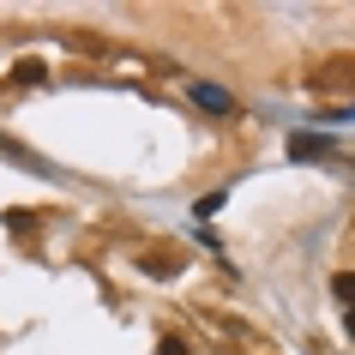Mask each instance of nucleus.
I'll use <instances>...</instances> for the list:
<instances>
[{"mask_svg":"<svg viewBox=\"0 0 355 355\" xmlns=\"http://www.w3.org/2000/svg\"><path fill=\"white\" fill-rule=\"evenodd\" d=\"M331 132H289V163H319V157H331Z\"/></svg>","mask_w":355,"mask_h":355,"instance_id":"f03ea898","label":"nucleus"},{"mask_svg":"<svg viewBox=\"0 0 355 355\" xmlns=\"http://www.w3.org/2000/svg\"><path fill=\"white\" fill-rule=\"evenodd\" d=\"M187 96H193L205 114H217V121H235V109H241V103H235L223 85H211V78H187Z\"/></svg>","mask_w":355,"mask_h":355,"instance_id":"f257e3e1","label":"nucleus"},{"mask_svg":"<svg viewBox=\"0 0 355 355\" xmlns=\"http://www.w3.org/2000/svg\"><path fill=\"white\" fill-rule=\"evenodd\" d=\"M343 325H349V337H355V307H349V313H343Z\"/></svg>","mask_w":355,"mask_h":355,"instance_id":"0eeeda50","label":"nucleus"},{"mask_svg":"<svg viewBox=\"0 0 355 355\" xmlns=\"http://www.w3.org/2000/svg\"><path fill=\"white\" fill-rule=\"evenodd\" d=\"M331 295L343 301V307H355V271H337V277H331Z\"/></svg>","mask_w":355,"mask_h":355,"instance_id":"20e7f679","label":"nucleus"},{"mask_svg":"<svg viewBox=\"0 0 355 355\" xmlns=\"http://www.w3.org/2000/svg\"><path fill=\"white\" fill-rule=\"evenodd\" d=\"M223 199H229V193H205V199H199V217H217V211H223Z\"/></svg>","mask_w":355,"mask_h":355,"instance_id":"39448f33","label":"nucleus"},{"mask_svg":"<svg viewBox=\"0 0 355 355\" xmlns=\"http://www.w3.org/2000/svg\"><path fill=\"white\" fill-rule=\"evenodd\" d=\"M157 355H193V349L181 343V337H163V343H157Z\"/></svg>","mask_w":355,"mask_h":355,"instance_id":"423d86ee","label":"nucleus"},{"mask_svg":"<svg viewBox=\"0 0 355 355\" xmlns=\"http://www.w3.org/2000/svg\"><path fill=\"white\" fill-rule=\"evenodd\" d=\"M42 78H49L42 60H19V67H12V85H42Z\"/></svg>","mask_w":355,"mask_h":355,"instance_id":"7ed1b4c3","label":"nucleus"}]
</instances>
